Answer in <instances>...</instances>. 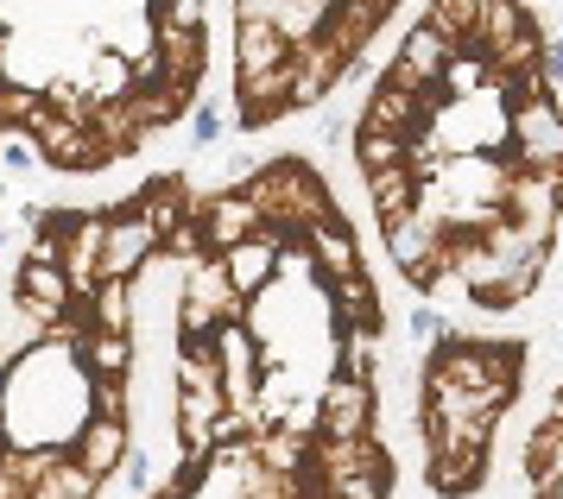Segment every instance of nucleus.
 Masks as SVG:
<instances>
[{
	"label": "nucleus",
	"instance_id": "obj_26",
	"mask_svg": "<svg viewBox=\"0 0 563 499\" xmlns=\"http://www.w3.org/2000/svg\"><path fill=\"white\" fill-rule=\"evenodd\" d=\"M526 480H532V494H551L563 480V418H544V424L526 436Z\"/></svg>",
	"mask_w": 563,
	"mask_h": 499
},
{
	"label": "nucleus",
	"instance_id": "obj_5",
	"mask_svg": "<svg viewBox=\"0 0 563 499\" xmlns=\"http://www.w3.org/2000/svg\"><path fill=\"white\" fill-rule=\"evenodd\" d=\"M507 146L519 171H558L563 177V108L551 96L519 101L507 114Z\"/></svg>",
	"mask_w": 563,
	"mask_h": 499
},
{
	"label": "nucleus",
	"instance_id": "obj_25",
	"mask_svg": "<svg viewBox=\"0 0 563 499\" xmlns=\"http://www.w3.org/2000/svg\"><path fill=\"white\" fill-rule=\"evenodd\" d=\"M89 126L102 133V146L114 152V158H128V152H140V140L153 133L133 96H121V101H96V114H89Z\"/></svg>",
	"mask_w": 563,
	"mask_h": 499
},
{
	"label": "nucleus",
	"instance_id": "obj_7",
	"mask_svg": "<svg viewBox=\"0 0 563 499\" xmlns=\"http://www.w3.org/2000/svg\"><path fill=\"white\" fill-rule=\"evenodd\" d=\"M158 247H165V234H158L146 215H140V202H121V209H114V228H108L102 285H108V278H121V285L146 278V266H153V253H158Z\"/></svg>",
	"mask_w": 563,
	"mask_h": 499
},
{
	"label": "nucleus",
	"instance_id": "obj_10",
	"mask_svg": "<svg viewBox=\"0 0 563 499\" xmlns=\"http://www.w3.org/2000/svg\"><path fill=\"white\" fill-rule=\"evenodd\" d=\"M355 70L330 38H305L291 51V108H323V101L342 89V76Z\"/></svg>",
	"mask_w": 563,
	"mask_h": 499
},
{
	"label": "nucleus",
	"instance_id": "obj_1",
	"mask_svg": "<svg viewBox=\"0 0 563 499\" xmlns=\"http://www.w3.org/2000/svg\"><path fill=\"white\" fill-rule=\"evenodd\" d=\"M247 197L260 202V215H266V234L273 241H310V228L317 222H330L335 209H330V190L317 184V171L310 165H298V158H273V165H260V177H247L241 184Z\"/></svg>",
	"mask_w": 563,
	"mask_h": 499
},
{
	"label": "nucleus",
	"instance_id": "obj_36",
	"mask_svg": "<svg viewBox=\"0 0 563 499\" xmlns=\"http://www.w3.org/2000/svg\"><path fill=\"white\" fill-rule=\"evenodd\" d=\"M26 171H32V133L7 126V177H26Z\"/></svg>",
	"mask_w": 563,
	"mask_h": 499
},
{
	"label": "nucleus",
	"instance_id": "obj_33",
	"mask_svg": "<svg viewBox=\"0 0 563 499\" xmlns=\"http://www.w3.org/2000/svg\"><path fill=\"white\" fill-rule=\"evenodd\" d=\"M323 499H386V475H380V468L335 475V480H323Z\"/></svg>",
	"mask_w": 563,
	"mask_h": 499
},
{
	"label": "nucleus",
	"instance_id": "obj_15",
	"mask_svg": "<svg viewBox=\"0 0 563 499\" xmlns=\"http://www.w3.org/2000/svg\"><path fill=\"white\" fill-rule=\"evenodd\" d=\"M361 126H374V133H399V140H418V133L431 126V101L411 96V89H399L393 76H380V82H374V96H367V121H361Z\"/></svg>",
	"mask_w": 563,
	"mask_h": 499
},
{
	"label": "nucleus",
	"instance_id": "obj_16",
	"mask_svg": "<svg viewBox=\"0 0 563 499\" xmlns=\"http://www.w3.org/2000/svg\"><path fill=\"white\" fill-rule=\"evenodd\" d=\"M222 266H229L234 298H241V303H254V298H266V285L279 278L285 247L273 241V234H254V241H241V247H229V253H222Z\"/></svg>",
	"mask_w": 563,
	"mask_h": 499
},
{
	"label": "nucleus",
	"instance_id": "obj_12",
	"mask_svg": "<svg viewBox=\"0 0 563 499\" xmlns=\"http://www.w3.org/2000/svg\"><path fill=\"white\" fill-rule=\"evenodd\" d=\"M291 51L298 45L279 32V20H234V82L291 70Z\"/></svg>",
	"mask_w": 563,
	"mask_h": 499
},
{
	"label": "nucleus",
	"instance_id": "obj_9",
	"mask_svg": "<svg viewBox=\"0 0 563 499\" xmlns=\"http://www.w3.org/2000/svg\"><path fill=\"white\" fill-rule=\"evenodd\" d=\"M317 411H323V430H317V436H330V443H355V436H374V379L335 374L330 386H323Z\"/></svg>",
	"mask_w": 563,
	"mask_h": 499
},
{
	"label": "nucleus",
	"instance_id": "obj_20",
	"mask_svg": "<svg viewBox=\"0 0 563 499\" xmlns=\"http://www.w3.org/2000/svg\"><path fill=\"white\" fill-rule=\"evenodd\" d=\"M367 202H374V222L386 228H399L411 222L418 209H424V177L411 171V165H399V171H380V177H367Z\"/></svg>",
	"mask_w": 563,
	"mask_h": 499
},
{
	"label": "nucleus",
	"instance_id": "obj_24",
	"mask_svg": "<svg viewBox=\"0 0 563 499\" xmlns=\"http://www.w3.org/2000/svg\"><path fill=\"white\" fill-rule=\"evenodd\" d=\"M487 475V450H431V462H424V487L431 494H475Z\"/></svg>",
	"mask_w": 563,
	"mask_h": 499
},
{
	"label": "nucleus",
	"instance_id": "obj_6",
	"mask_svg": "<svg viewBox=\"0 0 563 499\" xmlns=\"http://www.w3.org/2000/svg\"><path fill=\"white\" fill-rule=\"evenodd\" d=\"M456 57H462V45L450 32H437L431 20H418L406 38L393 45V70L386 76H393L399 89H411V96H431V89H443V76H450Z\"/></svg>",
	"mask_w": 563,
	"mask_h": 499
},
{
	"label": "nucleus",
	"instance_id": "obj_19",
	"mask_svg": "<svg viewBox=\"0 0 563 499\" xmlns=\"http://www.w3.org/2000/svg\"><path fill=\"white\" fill-rule=\"evenodd\" d=\"M305 253H310V266H317V278L323 285H342V278H355L361 273V247H355V228L342 222V215H330V222H317L310 228V241H305Z\"/></svg>",
	"mask_w": 563,
	"mask_h": 499
},
{
	"label": "nucleus",
	"instance_id": "obj_4",
	"mask_svg": "<svg viewBox=\"0 0 563 499\" xmlns=\"http://www.w3.org/2000/svg\"><path fill=\"white\" fill-rule=\"evenodd\" d=\"M424 190H431V184H424ZM386 259H393L411 285H437V273H450V228H443V215L431 209V197H424V209H418L411 222L386 228Z\"/></svg>",
	"mask_w": 563,
	"mask_h": 499
},
{
	"label": "nucleus",
	"instance_id": "obj_14",
	"mask_svg": "<svg viewBox=\"0 0 563 499\" xmlns=\"http://www.w3.org/2000/svg\"><path fill=\"white\" fill-rule=\"evenodd\" d=\"M108 228H114V215H70V228H64V273L77 278L82 298H89V291L102 285Z\"/></svg>",
	"mask_w": 563,
	"mask_h": 499
},
{
	"label": "nucleus",
	"instance_id": "obj_13",
	"mask_svg": "<svg viewBox=\"0 0 563 499\" xmlns=\"http://www.w3.org/2000/svg\"><path fill=\"white\" fill-rule=\"evenodd\" d=\"M216 361H222V386H229V404L234 411H247L254 404V379L260 367H266V348H260V335L254 329H241V323H222V335H216Z\"/></svg>",
	"mask_w": 563,
	"mask_h": 499
},
{
	"label": "nucleus",
	"instance_id": "obj_32",
	"mask_svg": "<svg viewBox=\"0 0 563 499\" xmlns=\"http://www.w3.org/2000/svg\"><path fill=\"white\" fill-rule=\"evenodd\" d=\"M153 25H172V32H203V25H209V0H158Z\"/></svg>",
	"mask_w": 563,
	"mask_h": 499
},
{
	"label": "nucleus",
	"instance_id": "obj_22",
	"mask_svg": "<svg viewBox=\"0 0 563 499\" xmlns=\"http://www.w3.org/2000/svg\"><path fill=\"white\" fill-rule=\"evenodd\" d=\"M158 32V64H165V76L172 82H184V89H197L209 70V32H172V25H153Z\"/></svg>",
	"mask_w": 563,
	"mask_h": 499
},
{
	"label": "nucleus",
	"instance_id": "obj_28",
	"mask_svg": "<svg viewBox=\"0 0 563 499\" xmlns=\"http://www.w3.org/2000/svg\"><path fill=\"white\" fill-rule=\"evenodd\" d=\"M140 215H146V222L165 234V241H172V234H178L190 215H197V197L184 190L178 177H165V184H153V190H140Z\"/></svg>",
	"mask_w": 563,
	"mask_h": 499
},
{
	"label": "nucleus",
	"instance_id": "obj_31",
	"mask_svg": "<svg viewBox=\"0 0 563 499\" xmlns=\"http://www.w3.org/2000/svg\"><path fill=\"white\" fill-rule=\"evenodd\" d=\"M133 101H140L146 126H165V121H178L184 108H190V89H184V82H158V89H133Z\"/></svg>",
	"mask_w": 563,
	"mask_h": 499
},
{
	"label": "nucleus",
	"instance_id": "obj_35",
	"mask_svg": "<svg viewBox=\"0 0 563 499\" xmlns=\"http://www.w3.org/2000/svg\"><path fill=\"white\" fill-rule=\"evenodd\" d=\"M222 108H216V101H197V108H190V140H197V146H216V140H222Z\"/></svg>",
	"mask_w": 563,
	"mask_h": 499
},
{
	"label": "nucleus",
	"instance_id": "obj_11",
	"mask_svg": "<svg viewBox=\"0 0 563 499\" xmlns=\"http://www.w3.org/2000/svg\"><path fill=\"white\" fill-rule=\"evenodd\" d=\"M507 222L532 228V234H558L563 215V177L558 171H512L507 177Z\"/></svg>",
	"mask_w": 563,
	"mask_h": 499
},
{
	"label": "nucleus",
	"instance_id": "obj_8",
	"mask_svg": "<svg viewBox=\"0 0 563 499\" xmlns=\"http://www.w3.org/2000/svg\"><path fill=\"white\" fill-rule=\"evenodd\" d=\"M197 222H203L209 253H216V259H222L229 247H241V241L266 234V215H260V202L247 197V190H216V197H197Z\"/></svg>",
	"mask_w": 563,
	"mask_h": 499
},
{
	"label": "nucleus",
	"instance_id": "obj_38",
	"mask_svg": "<svg viewBox=\"0 0 563 499\" xmlns=\"http://www.w3.org/2000/svg\"><path fill=\"white\" fill-rule=\"evenodd\" d=\"M544 76H551V82H563V38H551V45H544Z\"/></svg>",
	"mask_w": 563,
	"mask_h": 499
},
{
	"label": "nucleus",
	"instance_id": "obj_21",
	"mask_svg": "<svg viewBox=\"0 0 563 499\" xmlns=\"http://www.w3.org/2000/svg\"><path fill=\"white\" fill-rule=\"evenodd\" d=\"M70 348H77V361L89 367V379H128L133 361H140L133 335H121V329H89V335H77Z\"/></svg>",
	"mask_w": 563,
	"mask_h": 499
},
{
	"label": "nucleus",
	"instance_id": "obj_2",
	"mask_svg": "<svg viewBox=\"0 0 563 499\" xmlns=\"http://www.w3.org/2000/svg\"><path fill=\"white\" fill-rule=\"evenodd\" d=\"M424 386H462V392H507L519 399V342H450L431 354Z\"/></svg>",
	"mask_w": 563,
	"mask_h": 499
},
{
	"label": "nucleus",
	"instance_id": "obj_23",
	"mask_svg": "<svg viewBox=\"0 0 563 499\" xmlns=\"http://www.w3.org/2000/svg\"><path fill=\"white\" fill-rule=\"evenodd\" d=\"M234 114H241V126H266V121H279V114H291V70L234 82Z\"/></svg>",
	"mask_w": 563,
	"mask_h": 499
},
{
	"label": "nucleus",
	"instance_id": "obj_3",
	"mask_svg": "<svg viewBox=\"0 0 563 499\" xmlns=\"http://www.w3.org/2000/svg\"><path fill=\"white\" fill-rule=\"evenodd\" d=\"M32 146H38V158L45 165H57V171H102V165H114V152L102 146V133L82 121V114H64V108H38V121L26 126Z\"/></svg>",
	"mask_w": 563,
	"mask_h": 499
},
{
	"label": "nucleus",
	"instance_id": "obj_27",
	"mask_svg": "<svg viewBox=\"0 0 563 499\" xmlns=\"http://www.w3.org/2000/svg\"><path fill=\"white\" fill-rule=\"evenodd\" d=\"M96 487H102V480L89 475L77 455L52 450L45 455V475H38V487H32V499H96Z\"/></svg>",
	"mask_w": 563,
	"mask_h": 499
},
{
	"label": "nucleus",
	"instance_id": "obj_29",
	"mask_svg": "<svg viewBox=\"0 0 563 499\" xmlns=\"http://www.w3.org/2000/svg\"><path fill=\"white\" fill-rule=\"evenodd\" d=\"M406 146H411V140H399V133H374V126H361V133H355V165L367 177L399 171V165H406Z\"/></svg>",
	"mask_w": 563,
	"mask_h": 499
},
{
	"label": "nucleus",
	"instance_id": "obj_30",
	"mask_svg": "<svg viewBox=\"0 0 563 499\" xmlns=\"http://www.w3.org/2000/svg\"><path fill=\"white\" fill-rule=\"evenodd\" d=\"M482 7H487V0H431V13H424V20H431L437 32H450V38L468 51L475 25H482Z\"/></svg>",
	"mask_w": 563,
	"mask_h": 499
},
{
	"label": "nucleus",
	"instance_id": "obj_34",
	"mask_svg": "<svg viewBox=\"0 0 563 499\" xmlns=\"http://www.w3.org/2000/svg\"><path fill=\"white\" fill-rule=\"evenodd\" d=\"M38 108H45V96H32L26 82H7V96H0L7 126H32V121H38Z\"/></svg>",
	"mask_w": 563,
	"mask_h": 499
},
{
	"label": "nucleus",
	"instance_id": "obj_17",
	"mask_svg": "<svg viewBox=\"0 0 563 499\" xmlns=\"http://www.w3.org/2000/svg\"><path fill=\"white\" fill-rule=\"evenodd\" d=\"M70 455H77L82 468L96 480H108V475H121L128 468V455H133V443H128V418H89V424L77 430V443H70Z\"/></svg>",
	"mask_w": 563,
	"mask_h": 499
},
{
	"label": "nucleus",
	"instance_id": "obj_37",
	"mask_svg": "<svg viewBox=\"0 0 563 499\" xmlns=\"http://www.w3.org/2000/svg\"><path fill=\"white\" fill-rule=\"evenodd\" d=\"M411 342H450V323L437 317L431 303H424V310H411Z\"/></svg>",
	"mask_w": 563,
	"mask_h": 499
},
{
	"label": "nucleus",
	"instance_id": "obj_18",
	"mask_svg": "<svg viewBox=\"0 0 563 499\" xmlns=\"http://www.w3.org/2000/svg\"><path fill=\"white\" fill-rule=\"evenodd\" d=\"M13 291H20V298H26L38 317H52V323H64V317L82 303L77 278L64 273V266H38V259H26V266L13 273Z\"/></svg>",
	"mask_w": 563,
	"mask_h": 499
}]
</instances>
